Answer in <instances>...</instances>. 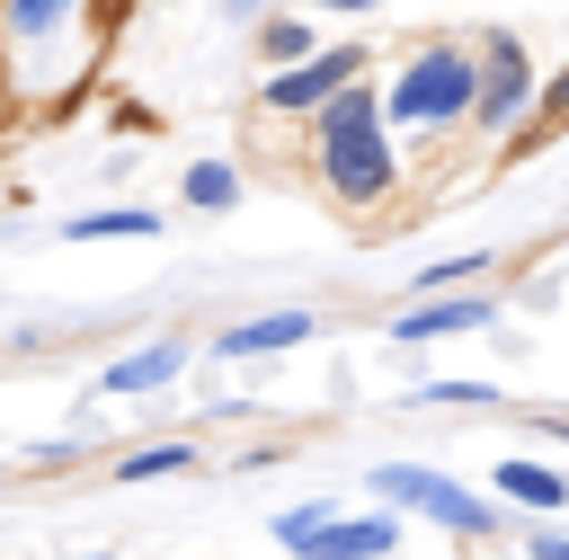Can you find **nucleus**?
<instances>
[{
    "label": "nucleus",
    "instance_id": "5",
    "mask_svg": "<svg viewBox=\"0 0 569 560\" xmlns=\"http://www.w3.org/2000/svg\"><path fill=\"white\" fill-rule=\"evenodd\" d=\"M471 53H480V89H471V133H516L525 124V107H533V53L507 36V27H480L471 36Z\"/></svg>",
    "mask_w": 569,
    "mask_h": 560
},
{
    "label": "nucleus",
    "instance_id": "17",
    "mask_svg": "<svg viewBox=\"0 0 569 560\" xmlns=\"http://www.w3.org/2000/svg\"><path fill=\"white\" fill-rule=\"evenodd\" d=\"M489 267H498L489 249H462V258H436V267H418V276H409V293H400V302H427V293H471V284H480Z\"/></svg>",
    "mask_w": 569,
    "mask_h": 560
},
{
    "label": "nucleus",
    "instance_id": "1",
    "mask_svg": "<svg viewBox=\"0 0 569 560\" xmlns=\"http://www.w3.org/2000/svg\"><path fill=\"white\" fill-rule=\"evenodd\" d=\"M302 124H311V178H320V196H329L338 213L373 222V213L409 187V160H400V142L382 133V98H373V80L338 89V98L311 107Z\"/></svg>",
    "mask_w": 569,
    "mask_h": 560
},
{
    "label": "nucleus",
    "instance_id": "18",
    "mask_svg": "<svg viewBox=\"0 0 569 560\" xmlns=\"http://www.w3.org/2000/svg\"><path fill=\"white\" fill-rule=\"evenodd\" d=\"M329 516H347V498H329V489H320V498H293V507H276V524H267V533H276V542L302 560V542H311Z\"/></svg>",
    "mask_w": 569,
    "mask_h": 560
},
{
    "label": "nucleus",
    "instance_id": "6",
    "mask_svg": "<svg viewBox=\"0 0 569 560\" xmlns=\"http://www.w3.org/2000/svg\"><path fill=\"white\" fill-rule=\"evenodd\" d=\"M187 364H196V338H178V329H169V338H142V347H124V356L89 382V409H107V400H151V391H169Z\"/></svg>",
    "mask_w": 569,
    "mask_h": 560
},
{
    "label": "nucleus",
    "instance_id": "15",
    "mask_svg": "<svg viewBox=\"0 0 569 560\" xmlns=\"http://www.w3.org/2000/svg\"><path fill=\"white\" fill-rule=\"evenodd\" d=\"M62 240H160V213L151 204H80L62 222Z\"/></svg>",
    "mask_w": 569,
    "mask_h": 560
},
{
    "label": "nucleus",
    "instance_id": "11",
    "mask_svg": "<svg viewBox=\"0 0 569 560\" xmlns=\"http://www.w3.org/2000/svg\"><path fill=\"white\" fill-rule=\"evenodd\" d=\"M204 462V444L196 436H151V444H133V453H116L107 462V489H142V480H187Z\"/></svg>",
    "mask_w": 569,
    "mask_h": 560
},
{
    "label": "nucleus",
    "instance_id": "7",
    "mask_svg": "<svg viewBox=\"0 0 569 560\" xmlns=\"http://www.w3.org/2000/svg\"><path fill=\"white\" fill-rule=\"evenodd\" d=\"M498 320V293L471 284V293H427V302H391V347H436V338H471Z\"/></svg>",
    "mask_w": 569,
    "mask_h": 560
},
{
    "label": "nucleus",
    "instance_id": "4",
    "mask_svg": "<svg viewBox=\"0 0 569 560\" xmlns=\"http://www.w3.org/2000/svg\"><path fill=\"white\" fill-rule=\"evenodd\" d=\"M356 80H373V44L365 36H347V44H320V53H302V62H284V71H267L258 80V116H311V107H329L338 89H356Z\"/></svg>",
    "mask_w": 569,
    "mask_h": 560
},
{
    "label": "nucleus",
    "instance_id": "21",
    "mask_svg": "<svg viewBox=\"0 0 569 560\" xmlns=\"http://www.w3.org/2000/svg\"><path fill=\"white\" fill-rule=\"evenodd\" d=\"M311 9H320V18H373L382 0H311Z\"/></svg>",
    "mask_w": 569,
    "mask_h": 560
},
{
    "label": "nucleus",
    "instance_id": "20",
    "mask_svg": "<svg viewBox=\"0 0 569 560\" xmlns=\"http://www.w3.org/2000/svg\"><path fill=\"white\" fill-rule=\"evenodd\" d=\"M525 560H569V533H551V524H525Z\"/></svg>",
    "mask_w": 569,
    "mask_h": 560
},
{
    "label": "nucleus",
    "instance_id": "9",
    "mask_svg": "<svg viewBox=\"0 0 569 560\" xmlns=\"http://www.w3.org/2000/svg\"><path fill=\"white\" fill-rule=\"evenodd\" d=\"M489 498H498L507 516H525V524H551V516L569 507V471L542 462V453H507V462L489 471Z\"/></svg>",
    "mask_w": 569,
    "mask_h": 560
},
{
    "label": "nucleus",
    "instance_id": "2",
    "mask_svg": "<svg viewBox=\"0 0 569 560\" xmlns=\"http://www.w3.org/2000/svg\"><path fill=\"white\" fill-rule=\"evenodd\" d=\"M471 89H480V53H471V36H418V44L400 53V71L373 80V98H382V133H391V142H400V133L445 142V133H462Z\"/></svg>",
    "mask_w": 569,
    "mask_h": 560
},
{
    "label": "nucleus",
    "instance_id": "16",
    "mask_svg": "<svg viewBox=\"0 0 569 560\" xmlns=\"http://www.w3.org/2000/svg\"><path fill=\"white\" fill-rule=\"evenodd\" d=\"M178 196H187L196 213H231L249 187H240V169H231V160H187V169H178Z\"/></svg>",
    "mask_w": 569,
    "mask_h": 560
},
{
    "label": "nucleus",
    "instance_id": "10",
    "mask_svg": "<svg viewBox=\"0 0 569 560\" xmlns=\"http://www.w3.org/2000/svg\"><path fill=\"white\" fill-rule=\"evenodd\" d=\"M409 542V516H391V507H347V516H329L311 542H302V560H391Z\"/></svg>",
    "mask_w": 569,
    "mask_h": 560
},
{
    "label": "nucleus",
    "instance_id": "3",
    "mask_svg": "<svg viewBox=\"0 0 569 560\" xmlns=\"http://www.w3.org/2000/svg\"><path fill=\"white\" fill-rule=\"evenodd\" d=\"M365 489H373V507L418 516V524H436V533H453V542H507V524H516L489 489H471V480H453V471H436V462H373Z\"/></svg>",
    "mask_w": 569,
    "mask_h": 560
},
{
    "label": "nucleus",
    "instance_id": "22",
    "mask_svg": "<svg viewBox=\"0 0 569 560\" xmlns=\"http://www.w3.org/2000/svg\"><path fill=\"white\" fill-rule=\"evenodd\" d=\"M533 427H542V436H551V444H569V409H542V418H533Z\"/></svg>",
    "mask_w": 569,
    "mask_h": 560
},
{
    "label": "nucleus",
    "instance_id": "13",
    "mask_svg": "<svg viewBox=\"0 0 569 560\" xmlns=\"http://www.w3.org/2000/svg\"><path fill=\"white\" fill-rule=\"evenodd\" d=\"M302 53H320V27H311V18H293V9H267V18L249 27V62L284 71V62H302Z\"/></svg>",
    "mask_w": 569,
    "mask_h": 560
},
{
    "label": "nucleus",
    "instance_id": "12",
    "mask_svg": "<svg viewBox=\"0 0 569 560\" xmlns=\"http://www.w3.org/2000/svg\"><path fill=\"white\" fill-rule=\"evenodd\" d=\"M71 18H80V0H0V44H9V53H36V44H53Z\"/></svg>",
    "mask_w": 569,
    "mask_h": 560
},
{
    "label": "nucleus",
    "instance_id": "8",
    "mask_svg": "<svg viewBox=\"0 0 569 560\" xmlns=\"http://www.w3.org/2000/svg\"><path fill=\"white\" fill-rule=\"evenodd\" d=\"M302 338H320V311H249V320L213 329L204 356L213 364H267V356H293Z\"/></svg>",
    "mask_w": 569,
    "mask_h": 560
},
{
    "label": "nucleus",
    "instance_id": "14",
    "mask_svg": "<svg viewBox=\"0 0 569 560\" xmlns=\"http://www.w3.org/2000/svg\"><path fill=\"white\" fill-rule=\"evenodd\" d=\"M569 133V62L551 71V80H533V107H525V124L507 133V151H542V142H560Z\"/></svg>",
    "mask_w": 569,
    "mask_h": 560
},
{
    "label": "nucleus",
    "instance_id": "23",
    "mask_svg": "<svg viewBox=\"0 0 569 560\" xmlns=\"http://www.w3.org/2000/svg\"><path fill=\"white\" fill-rule=\"evenodd\" d=\"M222 9H231V18H267V0H222Z\"/></svg>",
    "mask_w": 569,
    "mask_h": 560
},
{
    "label": "nucleus",
    "instance_id": "19",
    "mask_svg": "<svg viewBox=\"0 0 569 560\" xmlns=\"http://www.w3.org/2000/svg\"><path fill=\"white\" fill-rule=\"evenodd\" d=\"M418 400H436V409H498V382H418Z\"/></svg>",
    "mask_w": 569,
    "mask_h": 560
},
{
    "label": "nucleus",
    "instance_id": "24",
    "mask_svg": "<svg viewBox=\"0 0 569 560\" xmlns=\"http://www.w3.org/2000/svg\"><path fill=\"white\" fill-rule=\"evenodd\" d=\"M71 560H116V551H71Z\"/></svg>",
    "mask_w": 569,
    "mask_h": 560
}]
</instances>
